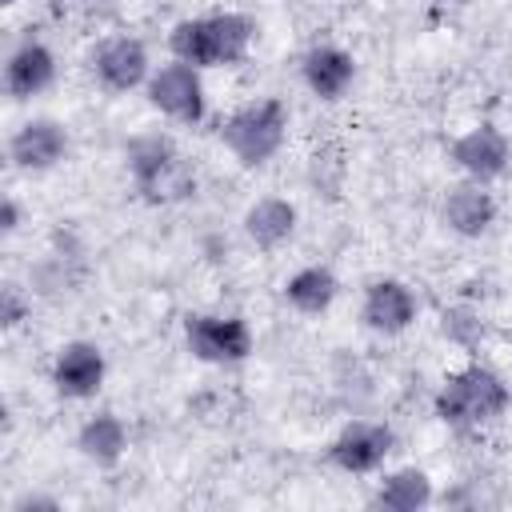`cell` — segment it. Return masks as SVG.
I'll return each mask as SVG.
<instances>
[{
	"label": "cell",
	"mask_w": 512,
	"mask_h": 512,
	"mask_svg": "<svg viewBox=\"0 0 512 512\" xmlns=\"http://www.w3.org/2000/svg\"><path fill=\"white\" fill-rule=\"evenodd\" d=\"M16 228H20V204L12 196H4V204H0V232L12 236Z\"/></svg>",
	"instance_id": "cell-22"
},
{
	"label": "cell",
	"mask_w": 512,
	"mask_h": 512,
	"mask_svg": "<svg viewBox=\"0 0 512 512\" xmlns=\"http://www.w3.org/2000/svg\"><path fill=\"white\" fill-rule=\"evenodd\" d=\"M4 4H8V8H12V4H20V0H4Z\"/></svg>",
	"instance_id": "cell-25"
},
{
	"label": "cell",
	"mask_w": 512,
	"mask_h": 512,
	"mask_svg": "<svg viewBox=\"0 0 512 512\" xmlns=\"http://www.w3.org/2000/svg\"><path fill=\"white\" fill-rule=\"evenodd\" d=\"M496 212H500V208H496V196H492L488 184H480V180H460V184H452L448 196H444V204H440L444 228L456 232V236H464V240L484 236V232L496 224Z\"/></svg>",
	"instance_id": "cell-15"
},
{
	"label": "cell",
	"mask_w": 512,
	"mask_h": 512,
	"mask_svg": "<svg viewBox=\"0 0 512 512\" xmlns=\"http://www.w3.org/2000/svg\"><path fill=\"white\" fill-rule=\"evenodd\" d=\"M292 232H296V204L292 200H284V196H260V200L248 204V212H244V236L256 248L272 252L284 240H292Z\"/></svg>",
	"instance_id": "cell-17"
},
{
	"label": "cell",
	"mask_w": 512,
	"mask_h": 512,
	"mask_svg": "<svg viewBox=\"0 0 512 512\" xmlns=\"http://www.w3.org/2000/svg\"><path fill=\"white\" fill-rule=\"evenodd\" d=\"M144 96L148 104L176 120V124H200L204 112H208V96H204V76L196 64H184V60H168V64H156L148 84H144Z\"/></svg>",
	"instance_id": "cell-5"
},
{
	"label": "cell",
	"mask_w": 512,
	"mask_h": 512,
	"mask_svg": "<svg viewBox=\"0 0 512 512\" xmlns=\"http://www.w3.org/2000/svg\"><path fill=\"white\" fill-rule=\"evenodd\" d=\"M184 344L200 364H240L252 356V328L244 316H216L200 312L184 320Z\"/></svg>",
	"instance_id": "cell-6"
},
{
	"label": "cell",
	"mask_w": 512,
	"mask_h": 512,
	"mask_svg": "<svg viewBox=\"0 0 512 512\" xmlns=\"http://www.w3.org/2000/svg\"><path fill=\"white\" fill-rule=\"evenodd\" d=\"M88 68H92L96 84H100L104 92H116V96L144 88L148 76H152V60H148L144 40H140V36H128V32L104 36V40L92 48Z\"/></svg>",
	"instance_id": "cell-7"
},
{
	"label": "cell",
	"mask_w": 512,
	"mask_h": 512,
	"mask_svg": "<svg viewBox=\"0 0 512 512\" xmlns=\"http://www.w3.org/2000/svg\"><path fill=\"white\" fill-rule=\"evenodd\" d=\"M76 452L96 468H116L128 452V428L116 412H96L76 428Z\"/></svg>",
	"instance_id": "cell-16"
},
{
	"label": "cell",
	"mask_w": 512,
	"mask_h": 512,
	"mask_svg": "<svg viewBox=\"0 0 512 512\" xmlns=\"http://www.w3.org/2000/svg\"><path fill=\"white\" fill-rule=\"evenodd\" d=\"M484 316H480V308H472V304H448L444 312H440V336L448 340V344H456V348H464V352H476L480 344H484Z\"/></svg>",
	"instance_id": "cell-20"
},
{
	"label": "cell",
	"mask_w": 512,
	"mask_h": 512,
	"mask_svg": "<svg viewBox=\"0 0 512 512\" xmlns=\"http://www.w3.org/2000/svg\"><path fill=\"white\" fill-rule=\"evenodd\" d=\"M436 4H468V0H436Z\"/></svg>",
	"instance_id": "cell-24"
},
{
	"label": "cell",
	"mask_w": 512,
	"mask_h": 512,
	"mask_svg": "<svg viewBox=\"0 0 512 512\" xmlns=\"http://www.w3.org/2000/svg\"><path fill=\"white\" fill-rule=\"evenodd\" d=\"M448 160L464 172V180H480V184H492L508 172L512 164V140L496 128V124H472L468 132H460L452 144H448Z\"/></svg>",
	"instance_id": "cell-9"
},
{
	"label": "cell",
	"mask_w": 512,
	"mask_h": 512,
	"mask_svg": "<svg viewBox=\"0 0 512 512\" xmlns=\"http://www.w3.org/2000/svg\"><path fill=\"white\" fill-rule=\"evenodd\" d=\"M256 40V20L244 12H212V16H184L168 28L172 60L204 68H232L248 56Z\"/></svg>",
	"instance_id": "cell-1"
},
{
	"label": "cell",
	"mask_w": 512,
	"mask_h": 512,
	"mask_svg": "<svg viewBox=\"0 0 512 512\" xmlns=\"http://www.w3.org/2000/svg\"><path fill=\"white\" fill-rule=\"evenodd\" d=\"M128 176L148 204H176L196 192V172L164 132H140L124 148Z\"/></svg>",
	"instance_id": "cell-3"
},
{
	"label": "cell",
	"mask_w": 512,
	"mask_h": 512,
	"mask_svg": "<svg viewBox=\"0 0 512 512\" xmlns=\"http://www.w3.org/2000/svg\"><path fill=\"white\" fill-rule=\"evenodd\" d=\"M392 448L396 432L384 420H348L328 444V464H336L348 476H368L392 456Z\"/></svg>",
	"instance_id": "cell-8"
},
{
	"label": "cell",
	"mask_w": 512,
	"mask_h": 512,
	"mask_svg": "<svg viewBox=\"0 0 512 512\" xmlns=\"http://www.w3.org/2000/svg\"><path fill=\"white\" fill-rule=\"evenodd\" d=\"M340 296V280L328 264H304L284 280V300L288 308H296L300 316H320L336 304Z\"/></svg>",
	"instance_id": "cell-18"
},
{
	"label": "cell",
	"mask_w": 512,
	"mask_h": 512,
	"mask_svg": "<svg viewBox=\"0 0 512 512\" xmlns=\"http://www.w3.org/2000/svg\"><path fill=\"white\" fill-rule=\"evenodd\" d=\"M56 84V52L44 40H20L4 60V92L12 100H32Z\"/></svg>",
	"instance_id": "cell-13"
},
{
	"label": "cell",
	"mask_w": 512,
	"mask_h": 512,
	"mask_svg": "<svg viewBox=\"0 0 512 512\" xmlns=\"http://www.w3.org/2000/svg\"><path fill=\"white\" fill-rule=\"evenodd\" d=\"M28 312H32V304L24 300V292H20L16 284H4V288H0V328H4V332L20 328V324L28 320Z\"/></svg>",
	"instance_id": "cell-21"
},
{
	"label": "cell",
	"mask_w": 512,
	"mask_h": 512,
	"mask_svg": "<svg viewBox=\"0 0 512 512\" xmlns=\"http://www.w3.org/2000/svg\"><path fill=\"white\" fill-rule=\"evenodd\" d=\"M32 508H44V512H56L60 504H56L52 496H32V492H28V496H20V500L12 504V512H32Z\"/></svg>",
	"instance_id": "cell-23"
},
{
	"label": "cell",
	"mask_w": 512,
	"mask_h": 512,
	"mask_svg": "<svg viewBox=\"0 0 512 512\" xmlns=\"http://www.w3.org/2000/svg\"><path fill=\"white\" fill-rule=\"evenodd\" d=\"M512 404V392L504 384V376L488 364H464L456 372L444 376V384L436 388L432 396V412L440 424L456 428V432H468V428H480V424H492L508 412Z\"/></svg>",
	"instance_id": "cell-2"
},
{
	"label": "cell",
	"mask_w": 512,
	"mask_h": 512,
	"mask_svg": "<svg viewBox=\"0 0 512 512\" xmlns=\"http://www.w3.org/2000/svg\"><path fill=\"white\" fill-rule=\"evenodd\" d=\"M436 500V488H432V476L416 464L408 468H396L388 472L376 492H372V508H384V512H420Z\"/></svg>",
	"instance_id": "cell-19"
},
{
	"label": "cell",
	"mask_w": 512,
	"mask_h": 512,
	"mask_svg": "<svg viewBox=\"0 0 512 512\" xmlns=\"http://www.w3.org/2000/svg\"><path fill=\"white\" fill-rule=\"evenodd\" d=\"M68 156V128L52 116H32L8 136V160L20 172H48Z\"/></svg>",
	"instance_id": "cell-12"
},
{
	"label": "cell",
	"mask_w": 512,
	"mask_h": 512,
	"mask_svg": "<svg viewBox=\"0 0 512 512\" xmlns=\"http://www.w3.org/2000/svg\"><path fill=\"white\" fill-rule=\"evenodd\" d=\"M416 312H420V300L404 280H396V276L368 280L364 300H360L364 328H372L380 336H400V332H408L416 324Z\"/></svg>",
	"instance_id": "cell-11"
},
{
	"label": "cell",
	"mask_w": 512,
	"mask_h": 512,
	"mask_svg": "<svg viewBox=\"0 0 512 512\" xmlns=\"http://www.w3.org/2000/svg\"><path fill=\"white\" fill-rule=\"evenodd\" d=\"M284 136H288V104L280 96L248 100L232 116H224V124H220V144L244 168L268 164L284 148Z\"/></svg>",
	"instance_id": "cell-4"
},
{
	"label": "cell",
	"mask_w": 512,
	"mask_h": 512,
	"mask_svg": "<svg viewBox=\"0 0 512 512\" xmlns=\"http://www.w3.org/2000/svg\"><path fill=\"white\" fill-rule=\"evenodd\" d=\"M300 80L316 100H344L356 84V60L340 44H312L300 56Z\"/></svg>",
	"instance_id": "cell-14"
},
{
	"label": "cell",
	"mask_w": 512,
	"mask_h": 512,
	"mask_svg": "<svg viewBox=\"0 0 512 512\" xmlns=\"http://www.w3.org/2000/svg\"><path fill=\"white\" fill-rule=\"evenodd\" d=\"M104 376H108V360L96 340L60 344L52 356V372H48L56 396H64V400H92L104 388Z\"/></svg>",
	"instance_id": "cell-10"
}]
</instances>
